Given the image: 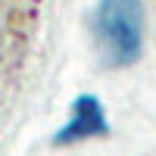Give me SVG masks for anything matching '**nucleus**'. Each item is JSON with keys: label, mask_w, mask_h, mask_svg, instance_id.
I'll return each instance as SVG.
<instances>
[{"label": "nucleus", "mask_w": 156, "mask_h": 156, "mask_svg": "<svg viewBox=\"0 0 156 156\" xmlns=\"http://www.w3.org/2000/svg\"><path fill=\"white\" fill-rule=\"evenodd\" d=\"M94 47L109 69L134 66L144 47V9L140 0H97L94 6Z\"/></svg>", "instance_id": "obj_1"}, {"label": "nucleus", "mask_w": 156, "mask_h": 156, "mask_svg": "<svg viewBox=\"0 0 156 156\" xmlns=\"http://www.w3.org/2000/svg\"><path fill=\"white\" fill-rule=\"evenodd\" d=\"M106 134H109V125H106L103 103L94 94H81V97H75L72 109H69V122L53 134V144L56 147H69V144H78V140L106 137Z\"/></svg>", "instance_id": "obj_2"}]
</instances>
